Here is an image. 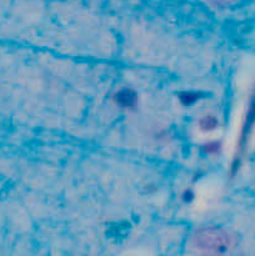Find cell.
<instances>
[{
    "instance_id": "1",
    "label": "cell",
    "mask_w": 255,
    "mask_h": 256,
    "mask_svg": "<svg viewBox=\"0 0 255 256\" xmlns=\"http://www.w3.org/2000/svg\"><path fill=\"white\" fill-rule=\"evenodd\" d=\"M195 249L204 254H222L232 245V236L228 232L216 228L202 229L192 238Z\"/></svg>"
},
{
    "instance_id": "3",
    "label": "cell",
    "mask_w": 255,
    "mask_h": 256,
    "mask_svg": "<svg viewBox=\"0 0 255 256\" xmlns=\"http://www.w3.org/2000/svg\"><path fill=\"white\" fill-rule=\"evenodd\" d=\"M200 126L204 130H212L216 126V119L212 116H206L200 122Z\"/></svg>"
},
{
    "instance_id": "2",
    "label": "cell",
    "mask_w": 255,
    "mask_h": 256,
    "mask_svg": "<svg viewBox=\"0 0 255 256\" xmlns=\"http://www.w3.org/2000/svg\"><path fill=\"white\" fill-rule=\"evenodd\" d=\"M116 102H119V104H122V106H130V105L134 104L135 96L134 94H132L130 92H122L118 95Z\"/></svg>"
}]
</instances>
